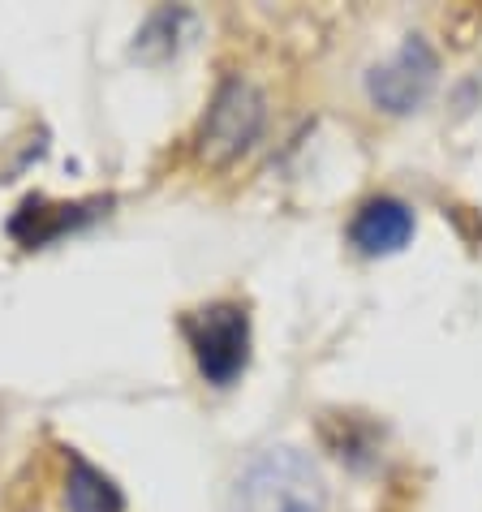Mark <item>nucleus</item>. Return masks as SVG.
<instances>
[{"label": "nucleus", "mask_w": 482, "mask_h": 512, "mask_svg": "<svg viewBox=\"0 0 482 512\" xmlns=\"http://www.w3.org/2000/svg\"><path fill=\"white\" fill-rule=\"evenodd\" d=\"M233 512H328V487L297 448H267L241 469Z\"/></svg>", "instance_id": "nucleus-1"}, {"label": "nucleus", "mask_w": 482, "mask_h": 512, "mask_svg": "<svg viewBox=\"0 0 482 512\" xmlns=\"http://www.w3.org/2000/svg\"><path fill=\"white\" fill-rule=\"evenodd\" d=\"M181 336L211 388H233L250 362V315L237 302H211L181 319Z\"/></svg>", "instance_id": "nucleus-2"}, {"label": "nucleus", "mask_w": 482, "mask_h": 512, "mask_svg": "<svg viewBox=\"0 0 482 512\" xmlns=\"http://www.w3.org/2000/svg\"><path fill=\"white\" fill-rule=\"evenodd\" d=\"M267 104L263 95L250 87L246 78H224L220 91L211 95V108L198 130V155L207 164H233L237 155H246L263 134Z\"/></svg>", "instance_id": "nucleus-3"}, {"label": "nucleus", "mask_w": 482, "mask_h": 512, "mask_svg": "<svg viewBox=\"0 0 482 512\" xmlns=\"http://www.w3.org/2000/svg\"><path fill=\"white\" fill-rule=\"evenodd\" d=\"M439 78V56L422 35H409L401 52L392 61L375 65L371 78H366V91H371V104L392 112V117H405L427 104V95Z\"/></svg>", "instance_id": "nucleus-4"}, {"label": "nucleus", "mask_w": 482, "mask_h": 512, "mask_svg": "<svg viewBox=\"0 0 482 512\" xmlns=\"http://www.w3.org/2000/svg\"><path fill=\"white\" fill-rule=\"evenodd\" d=\"M409 237H414V211L401 198H371V203L358 207V216L349 224V241L371 259L405 250Z\"/></svg>", "instance_id": "nucleus-5"}, {"label": "nucleus", "mask_w": 482, "mask_h": 512, "mask_svg": "<svg viewBox=\"0 0 482 512\" xmlns=\"http://www.w3.org/2000/svg\"><path fill=\"white\" fill-rule=\"evenodd\" d=\"M95 207H104V203H48V198H26L18 207V216L9 220V233L18 237L26 250H39V246H52L56 237L82 229L91 216H99Z\"/></svg>", "instance_id": "nucleus-6"}, {"label": "nucleus", "mask_w": 482, "mask_h": 512, "mask_svg": "<svg viewBox=\"0 0 482 512\" xmlns=\"http://www.w3.org/2000/svg\"><path fill=\"white\" fill-rule=\"evenodd\" d=\"M65 508L69 512H121V487L104 469L82 461L78 452H69V478H65Z\"/></svg>", "instance_id": "nucleus-7"}]
</instances>
